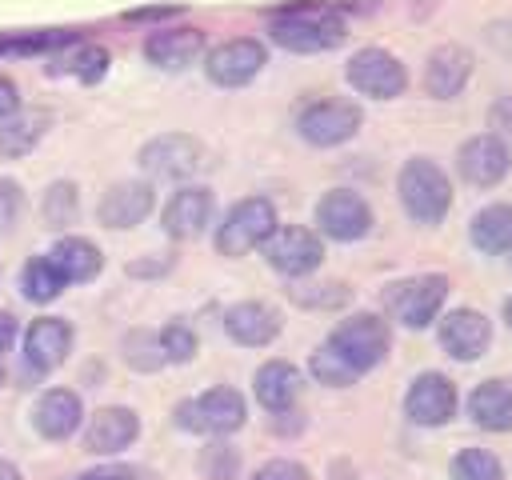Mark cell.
Masks as SVG:
<instances>
[{
    "label": "cell",
    "mask_w": 512,
    "mask_h": 480,
    "mask_svg": "<svg viewBox=\"0 0 512 480\" xmlns=\"http://www.w3.org/2000/svg\"><path fill=\"white\" fill-rule=\"evenodd\" d=\"M268 36L288 52H328L344 40V16L332 4H288L272 16Z\"/></svg>",
    "instance_id": "cell-1"
},
{
    "label": "cell",
    "mask_w": 512,
    "mask_h": 480,
    "mask_svg": "<svg viewBox=\"0 0 512 480\" xmlns=\"http://www.w3.org/2000/svg\"><path fill=\"white\" fill-rule=\"evenodd\" d=\"M396 192H400V204L404 212L416 220V224H440L452 208V184L448 176L440 172V164L416 156L400 168L396 176Z\"/></svg>",
    "instance_id": "cell-2"
},
{
    "label": "cell",
    "mask_w": 512,
    "mask_h": 480,
    "mask_svg": "<svg viewBox=\"0 0 512 480\" xmlns=\"http://www.w3.org/2000/svg\"><path fill=\"white\" fill-rule=\"evenodd\" d=\"M388 320H380L376 312H356L348 320H340L332 328V336L324 340V348L332 356H340L356 376L372 372L384 356H388Z\"/></svg>",
    "instance_id": "cell-3"
},
{
    "label": "cell",
    "mask_w": 512,
    "mask_h": 480,
    "mask_svg": "<svg viewBox=\"0 0 512 480\" xmlns=\"http://www.w3.org/2000/svg\"><path fill=\"white\" fill-rule=\"evenodd\" d=\"M444 300H448V276H440V272L408 276V280H396L384 288V308L404 328H428L440 316Z\"/></svg>",
    "instance_id": "cell-4"
},
{
    "label": "cell",
    "mask_w": 512,
    "mask_h": 480,
    "mask_svg": "<svg viewBox=\"0 0 512 480\" xmlns=\"http://www.w3.org/2000/svg\"><path fill=\"white\" fill-rule=\"evenodd\" d=\"M244 416H248V408L236 388H208V392L176 404V424L184 432H200V436H228L244 424Z\"/></svg>",
    "instance_id": "cell-5"
},
{
    "label": "cell",
    "mask_w": 512,
    "mask_h": 480,
    "mask_svg": "<svg viewBox=\"0 0 512 480\" xmlns=\"http://www.w3.org/2000/svg\"><path fill=\"white\" fill-rule=\"evenodd\" d=\"M272 232H276V208H272V200L248 196V200L232 204V212L216 228V252L220 256H244V252L260 248Z\"/></svg>",
    "instance_id": "cell-6"
},
{
    "label": "cell",
    "mask_w": 512,
    "mask_h": 480,
    "mask_svg": "<svg viewBox=\"0 0 512 480\" xmlns=\"http://www.w3.org/2000/svg\"><path fill=\"white\" fill-rule=\"evenodd\" d=\"M364 124V112L352 100H316L296 116V128L308 144L316 148H336L344 140H352Z\"/></svg>",
    "instance_id": "cell-7"
},
{
    "label": "cell",
    "mask_w": 512,
    "mask_h": 480,
    "mask_svg": "<svg viewBox=\"0 0 512 480\" xmlns=\"http://www.w3.org/2000/svg\"><path fill=\"white\" fill-rule=\"evenodd\" d=\"M264 64H268L264 44L252 40V36H236V40H224V44H216V48L208 52L204 72H208V80L220 84V88H240V84L256 80Z\"/></svg>",
    "instance_id": "cell-8"
},
{
    "label": "cell",
    "mask_w": 512,
    "mask_h": 480,
    "mask_svg": "<svg viewBox=\"0 0 512 480\" xmlns=\"http://www.w3.org/2000/svg\"><path fill=\"white\" fill-rule=\"evenodd\" d=\"M348 84L360 92V96H372V100H392L404 92L408 84V72L404 64L384 52V48H360L352 60H348Z\"/></svg>",
    "instance_id": "cell-9"
},
{
    "label": "cell",
    "mask_w": 512,
    "mask_h": 480,
    "mask_svg": "<svg viewBox=\"0 0 512 480\" xmlns=\"http://www.w3.org/2000/svg\"><path fill=\"white\" fill-rule=\"evenodd\" d=\"M264 248V256H268V264L276 268V272H284V276H308L320 260H324V244H320V236L312 232V228H300V224H276V232L260 244Z\"/></svg>",
    "instance_id": "cell-10"
},
{
    "label": "cell",
    "mask_w": 512,
    "mask_h": 480,
    "mask_svg": "<svg viewBox=\"0 0 512 480\" xmlns=\"http://www.w3.org/2000/svg\"><path fill=\"white\" fill-rule=\"evenodd\" d=\"M200 156H204L200 140H192L184 132H164L140 148V168L152 180H184L200 168Z\"/></svg>",
    "instance_id": "cell-11"
},
{
    "label": "cell",
    "mask_w": 512,
    "mask_h": 480,
    "mask_svg": "<svg viewBox=\"0 0 512 480\" xmlns=\"http://www.w3.org/2000/svg\"><path fill=\"white\" fill-rule=\"evenodd\" d=\"M316 224H320L324 236L348 244V240L368 236V228H372V208H368L364 196H356V192H348V188H332V192H324L320 204H316Z\"/></svg>",
    "instance_id": "cell-12"
},
{
    "label": "cell",
    "mask_w": 512,
    "mask_h": 480,
    "mask_svg": "<svg viewBox=\"0 0 512 480\" xmlns=\"http://www.w3.org/2000/svg\"><path fill=\"white\" fill-rule=\"evenodd\" d=\"M456 168H460V176H464L468 184L492 188V184H500V180L508 176L512 152H508V144H504L496 132H484V136H472V140L460 144Z\"/></svg>",
    "instance_id": "cell-13"
},
{
    "label": "cell",
    "mask_w": 512,
    "mask_h": 480,
    "mask_svg": "<svg viewBox=\"0 0 512 480\" xmlns=\"http://www.w3.org/2000/svg\"><path fill=\"white\" fill-rule=\"evenodd\" d=\"M404 412L412 424H424V428H436V424H448L452 412H456V388L448 376L440 372H420L408 392H404Z\"/></svg>",
    "instance_id": "cell-14"
},
{
    "label": "cell",
    "mask_w": 512,
    "mask_h": 480,
    "mask_svg": "<svg viewBox=\"0 0 512 480\" xmlns=\"http://www.w3.org/2000/svg\"><path fill=\"white\" fill-rule=\"evenodd\" d=\"M440 344L448 356L456 360H476L484 356V348L492 344V324L484 312L476 308H452L444 320H440Z\"/></svg>",
    "instance_id": "cell-15"
},
{
    "label": "cell",
    "mask_w": 512,
    "mask_h": 480,
    "mask_svg": "<svg viewBox=\"0 0 512 480\" xmlns=\"http://www.w3.org/2000/svg\"><path fill=\"white\" fill-rule=\"evenodd\" d=\"M136 436H140L136 412L120 408V404H108V408L92 412V420L84 428V448L96 452V456H112V452H124Z\"/></svg>",
    "instance_id": "cell-16"
},
{
    "label": "cell",
    "mask_w": 512,
    "mask_h": 480,
    "mask_svg": "<svg viewBox=\"0 0 512 480\" xmlns=\"http://www.w3.org/2000/svg\"><path fill=\"white\" fill-rule=\"evenodd\" d=\"M152 200H156L152 196V184H144V180H120V184H112L100 196L96 216H100L104 228H136L152 212Z\"/></svg>",
    "instance_id": "cell-17"
},
{
    "label": "cell",
    "mask_w": 512,
    "mask_h": 480,
    "mask_svg": "<svg viewBox=\"0 0 512 480\" xmlns=\"http://www.w3.org/2000/svg\"><path fill=\"white\" fill-rule=\"evenodd\" d=\"M472 76V52L464 44H440L432 48L428 64H424V88L436 100H452Z\"/></svg>",
    "instance_id": "cell-18"
},
{
    "label": "cell",
    "mask_w": 512,
    "mask_h": 480,
    "mask_svg": "<svg viewBox=\"0 0 512 480\" xmlns=\"http://www.w3.org/2000/svg\"><path fill=\"white\" fill-rule=\"evenodd\" d=\"M224 328H228V336H232L236 344H244V348H264V344H272L276 332H280V312H276L272 304H264V300H240V304H232V308L224 312Z\"/></svg>",
    "instance_id": "cell-19"
},
{
    "label": "cell",
    "mask_w": 512,
    "mask_h": 480,
    "mask_svg": "<svg viewBox=\"0 0 512 480\" xmlns=\"http://www.w3.org/2000/svg\"><path fill=\"white\" fill-rule=\"evenodd\" d=\"M68 348H72V328L60 316H40L24 332V356L36 372H52L56 364H64Z\"/></svg>",
    "instance_id": "cell-20"
},
{
    "label": "cell",
    "mask_w": 512,
    "mask_h": 480,
    "mask_svg": "<svg viewBox=\"0 0 512 480\" xmlns=\"http://www.w3.org/2000/svg\"><path fill=\"white\" fill-rule=\"evenodd\" d=\"M80 420H84V404H80V396L68 392V388H48V392L36 400V408H32V424H36V432L48 436V440H68V436L80 428Z\"/></svg>",
    "instance_id": "cell-21"
},
{
    "label": "cell",
    "mask_w": 512,
    "mask_h": 480,
    "mask_svg": "<svg viewBox=\"0 0 512 480\" xmlns=\"http://www.w3.org/2000/svg\"><path fill=\"white\" fill-rule=\"evenodd\" d=\"M164 232L168 236H176V240H192V236H200L204 228H208V220H212V192L208 188H180L172 200H168V208H164Z\"/></svg>",
    "instance_id": "cell-22"
},
{
    "label": "cell",
    "mask_w": 512,
    "mask_h": 480,
    "mask_svg": "<svg viewBox=\"0 0 512 480\" xmlns=\"http://www.w3.org/2000/svg\"><path fill=\"white\" fill-rule=\"evenodd\" d=\"M200 52H204V32L200 28H164V32H152L144 40V56L156 68H168V72L188 68Z\"/></svg>",
    "instance_id": "cell-23"
},
{
    "label": "cell",
    "mask_w": 512,
    "mask_h": 480,
    "mask_svg": "<svg viewBox=\"0 0 512 480\" xmlns=\"http://www.w3.org/2000/svg\"><path fill=\"white\" fill-rule=\"evenodd\" d=\"M468 416L488 432H512V380H484L468 396Z\"/></svg>",
    "instance_id": "cell-24"
},
{
    "label": "cell",
    "mask_w": 512,
    "mask_h": 480,
    "mask_svg": "<svg viewBox=\"0 0 512 480\" xmlns=\"http://www.w3.org/2000/svg\"><path fill=\"white\" fill-rule=\"evenodd\" d=\"M48 260L56 264V272L64 276V284H84V280H92V276L100 272V264H104L100 248H96L92 240H84V236H64V240H56V248L48 252Z\"/></svg>",
    "instance_id": "cell-25"
},
{
    "label": "cell",
    "mask_w": 512,
    "mask_h": 480,
    "mask_svg": "<svg viewBox=\"0 0 512 480\" xmlns=\"http://www.w3.org/2000/svg\"><path fill=\"white\" fill-rule=\"evenodd\" d=\"M300 396V372L288 360H268L264 368H256V400L268 412H288Z\"/></svg>",
    "instance_id": "cell-26"
},
{
    "label": "cell",
    "mask_w": 512,
    "mask_h": 480,
    "mask_svg": "<svg viewBox=\"0 0 512 480\" xmlns=\"http://www.w3.org/2000/svg\"><path fill=\"white\" fill-rule=\"evenodd\" d=\"M472 244L480 252H512V204H488L472 216V228H468Z\"/></svg>",
    "instance_id": "cell-27"
},
{
    "label": "cell",
    "mask_w": 512,
    "mask_h": 480,
    "mask_svg": "<svg viewBox=\"0 0 512 480\" xmlns=\"http://www.w3.org/2000/svg\"><path fill=\"white\" fill-rule=\"evenodd\" d=\"M44 124H48V116H40V112L8 116L0 128V152L4 156H28L36 148V140L44 136Z\"/></svg>",
    "instance_id": "cell-28"
},
{
    "label": "cell",
    "mask_w": 512,
    "mask_h": 480,
    "mask_svg": "<svg viewBox=\"0 0 512 480\" xmlns=\"http://www.w3.org/2000/svg\"><path fill=\"white\" fill-rule=\"evenodd\" d=\"M20 288H24V296H28L32 304H48V300L60 296L64 276L56 272V264H52L48 256H32V260L24 264V272H20Z\"/></svg>",
    "instance_id": "cell-29"
},
{
    "label": "cell",
    "mask_w": 512,
    "mask_h": 480,
    "mask_svg": "<svg viewBox=\"0 0 512 480\" xmlns=\"http://www.w3.org/2000/svg\"><path fill=\"white\" fill-rule=\"evenodd\" d=\"M80 212V196H76V184L68 180H56L48 192H44V204H40V216L48 228H68Z\"/></svg>",
    "instance_id": "cell-30"
},
{
    "label": "cell",
    "mask_w": 512,
    "mask_h": 480,
    "mask_svg": "<svg viewBox=\"0 0 512 480\" xmlns=\"http://www.w3.org/2000/svg\"><path fill=\"white\" fill-rule=\"evenodd\" d=\"M452 480H504V468L488 448H464L452 460Z\"/></svg>",
    "instance_id": "cell-31"
},
{
    "label": "cell",
    "mask_w": 512,
    "mask_h": 480,
    "mask_svg": "<svg viewBox=\"0 0 512 480\" xmlns=\"http://www.w3.org/2000/svg\"><path fill=\"white\" fill-rule=\"evenodd\" d=\"M64 72H72V76H80L84 84H96L104 72H108V52L100 48V44H72V60L68 64H60Z\"/></svg>",
    "instance_id": "cell-32"
},
{
    "label": "cell",
    "mask_w": 512,
    "mask_h": 480,
    "mask_svg": "<svg viewBox=\"0 0 512 480\" xmlns=\"http://www.w3.org/2000/svg\"><path fill=\"white\" fill-rule=\"evenodd\" d=\"M124 356H128V364H132V368H140V372L160 368V364H164L160 332H132V336L124 340Z\"/></svg>",
    "instance_id": "cell-33"
},
{
    "label": "cell",
    "mask_w": 512,
    "mask_h": 480,
    "mask_svg": "<svg viewBox=\"0 0 512 480\" xmlns=\"http://www.w3.org/2000/svg\"><path fill=\"white\" fill-rule=\"evenodd\" d=\"M308 368H312V376L320 380V384H332V388H344V384H352V380H360L340 356H332L324 344L312 352V360H308Z\"/></svg>",
    "instance_id": "cell-34"
},
{
    "label": "cell",
    "mask_w": 512,
    "mask_h": 480,
    "mask_svg": "<svg viewBox=\"0 0 512 480\" xmlns=\"http://www.w3.org/2000/svg\"><path fill=\"white\" fill-rule=\"evenodd\" d=\"M160 348H164V360L184 364V360L196 356V336H192L188 324H168V328L160 332Z\"/></svg>",
    "instance_id": "cell-35"
},
{
    "label": "cell",
    "mask_w": 512,
    "mask_h": 480,
    "mask_svg": "<svg viewBox=\"0 0 512 480\" xmlns=\"http://www.w3.org/2000/svg\"><path fill=\"white\" fill-rule=\"evenodd\" d=\"M24 216V188L16 180H0V232H12Z\"/></svg>",
    "instance_id": "cell-36"
},
{
    "label": "cell",
    "mask_w": 512,
    "mask_h": 480,
    "mask_svg": "<svg viewBox=\"0 0 512 480\" xmlns=\"http://www.w3.org/2000/svg\"><path fill=\"white\" fill-rule=\"evenodd\" d=\"M204 472H208L212 480H228V476L236 472V452L224 448V444H212V448L204 452Z\"/></svg>",
    "instance_id": "cell-37"
},
{
    "label": "cell",
    "mask_w": 512,
    "mask_h": 480,
    "mask_svg": "<svg viewBox=\"0 0 512 480\" xmlns=\"http://www.w3.org/2000/svg\"><path fill=\"white\" fill-rule=\"evenodd\" d=\"M252 480H308V468L296 464V460H268L256 468Z\"/></svg>",
    "instance_id": "cell-38"
},
{
    "label": "cell",
    "mask_w": 512,
    "mask_h": 480,
    "mask_svg": "<svg viewBox=\"0 0 512 480\" xmlns=\"http://www.w3.org/2000/svg\"><path fill=\"white\" fill-rule=\"evenodd\" d=\"M72 480H140V472L128 468V464H104V468L80 472V476H72Z\"/></svg>",
    "instance_id": "cell-39"
},
{
    "label": "cell",
    "mask_w": 512,
    "mask_h": 480,
    "mask_svg": "<svg viewBox=\"0 0 512 480\" xmlns=\"http://www.w3.org/2000/svg\"><path fill=\"white\" fill-rule=\"evenodd\" d=\"M488 120H492V128H496L500 136H512V92H508V96H500V100L492 104Z\"/></svg>",
    "instance_id": "cell-40"
},
{
    "label": "cell",
    "mask_w": 512,
    "mask_h": 480,
    "mask_svg": "<svg viewBox=\"0 0 512 480\" xmlns=\"http://www.w3.org/2000/svg\"><path fill=\"white\" fill-rule=\"evenodd\" d=\"M16 104H20V100H16V84L0 76V120L16 116Z\"/></svg>",
    "instance_id": "cell-41"
},
{
    "label": "cell",
    "mask_w": 512,
    "mask_h": 480,
    "mask_svg": "<svg viewBox=\"0 0 512 480\" xmlns=\"http://www.w3.org/2000/svg\"><path fill=\"white\" fill-rule=\"evenodd\" d=\"M12 340H16V316L12 312H0V356L12 348Z\"/></svg>",
    "instance_id": "cell-42"
},
{
    "label": "cell",
    "mask_w": 512,
    "mask_h": 480,
    "mask_svg": "<svg viewBox=\"0 0 512 480\" xmlns=\"http://www.w3.org/2000/svg\"><path fill=\"white\" fill-rule=\"evenodd\" d=\"M0 480H20V472H16V464H8V460H0Z\"/></svg>",
    "instance_id": "cell-43"
},
{
    "label": "cell",
    "mask_w": 512,
    "mask_h": 480,
    "mask_svg": "<svg viewBox=\"0 0 512 480\" xmlns=\"http://www.w3.org/2000/svg\"><path fill=\"white\" fill-rule=\"evenodd\" d=\"M504 320H508V328H512V296L504 300Z\"/></svg>",
    "instance_id": "cell-44"
},
{
    "label": "cell",
    "mask_w": 512,
    "mask_h": 480,
    "mask_svg": "<svg viewBox=\"0 0 512 480\" xmlns=\"http://www.w3.org/2000/svg\"><path fill=\"white\" fill-rule=\"evenodd\" d=\"M0 380H4V372H0Z\"/></svg>",
    "instance_id": "cell-45"
}]
</instances>
